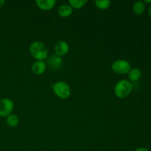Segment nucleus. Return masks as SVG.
Masks as SVG:
<instances>
[{
	"label": "nucleus",
	"instance_id": "2",
	"mask_svg": "<svg viewBox=\"0 0 151 151\" xmlns=\"http://www.w3.org/2000/svg\"><path fill=\"white\" fill-rule=\"evenodd\" d=\"M133 90V84L128 80L118 81L114 86V94L119 98L127 97Z\"/></svg>",
	"mask_w": 151,
	"mask_h": 151
},
{
	"label": "nucleus",
	"instance_id": "1",
	"mask_svg": "<svg viewBox=\"0 0 151 151\" xmlns=\"http://www.w3.org/2000/svg\"><path fill=\"white\" fill-rule=\"evenodd\" d=\"M29 52L36 60H44L48 58V49L41 41H34L29 46Z\"/></svg>",
	"mask_w": 151,
	"mask_h": 151
},
{
	"label": "nucleus",
	"instance_id": "10",
	"mask_svg": "<svg viewBox=\"0 0 151 151\" xmlns=\"http://www.w3.org/2000/svg\"><path fill=\"white\" fill-rule=\"evenodd\" d=\"M58 14L60 16L63 18H67L72 13L73 8L69 4H61L58 7Z\"/></svg>",
	"mask_w": 151,
	"mask_h": 151
},
{
	"label": "nucleus",
	"instance_id": "5",
	"mask_svg": "<svg viewBox=\"0 0 151 151\" xmlns=\"http://www.w3.org/2000/svg\"><path fill=\"white\" fill-rule=\"evenodd\" d=\"M14 109L13 100L9 98H2L0 100V116L7 117L11 114Z\"/></svg>",
	"mask_w": 151,
	"mask_h": 151
},
{
	"label": "nucleus",
	"instance_id": "12",
	"mask_svg": "<svg viewBox=\"0 0 151 151\" xmlns=\"http://www.w3.org/2000/svg\"><path fill=\"white\" fill-rule=\"evenodd\" d=\"M145 10V4L144 1H137L133 5V11L135 14L141 15Z\"/></svg>",
	"mask_w": 151,
	"mask_h": 151
},
{
	"label": "nucleus",
	"instance_id": "11",
	"mask_svg": "<svg viewBox=\"0 0 151 151\" xmlns=\"http://www.w3.org/2000/svg\"><path fill=\"white\" fill-rule=\"evenodd\" d=\"M128 79L130 82H137L142 76L141 70L138 68H133L130 69L128 72Z\"/></svg>",
	"mask_w": 151,
	"mask_h": 151
},
{
	"label": "nucleus",
	"instance_id": "15",
	"mask_svg": "<svg viewBox=\"0 0 151 151\" xmlns=\"http://www.w3.org/2000/svg\"><path fill=\"white\" fill-rule=\"evenodd\" d=\"M95 5L100 10H106L111 5V1L109 0H96Z\"/></svg>",
	"mask_w": 151,
	"mask_h": 151
},
{
	"label": "nucleus",
	"instance_id": "4",
	"mask_svg": "<svg viewBox=\"0 0 151 151\" xmlns=\"http://www.w3.org/2000/svg\"><path fill=\"white\" fill-rule=\"evenodd\" d=\"M111 69L114 73L118 75H125L129 72L131 69V64L128 60L119 59L112 63Z\"/></svg>",
	"mask_w": 151,
	"mask_h": 151
},
{
	"label": "nucleus",
	"instance_id": "9",
	"mask_svg": "<svg viewBox=\"0 0 151 151\" xmlns=\"http://www.w3.org/2000/svg\"><path fill=\"white\" fill-rule=\"evenodd\" d=\"M37 6L42 10H50L55 7V0H36Z\"/></svg>",
	"mask_w": 151,
	"mask_h": 151
},
{
	"label": "nucleus",
	"instance_id": "8",
	"mask_svg": "<svg viewBox=\"0 0 151 151\" xmlns=\"http://www.w3.org/2000/svg\"><path fill=\"white\" fill-rule=\"evenodd\" d=\"M46 68H47V64H46L44 60H36L32 63L31 69H32V72L34 74L40 75L44 73V72L46 71Z\"/></svg>",
	"mask_w": 151,
	"mask_h": 151
},
{
	"label": "nucleus",
	"instance_id": "13",
	"mask_svg": "<svg viewBox=\"0 0 151 151\" xmlns=\"http://www.w3.org/2000/svg\"><path fill=\"white\" fill-rule=\"evenodd\" d=\"M6 122H7L8 126L14 128V127L17 126L18 124H19V117H18L17 115L14 114H11L8 115V116L6 117Z\"/></svg>",
	"mask_w": 151,
	"mask_h": 151
},
{
	"label": "nucleus",
	"instance_id": "3",
	"mask_svg": "<svg viewBox=\"0 0 151 151\" xmlns=\"http://www.w3.org/2000/svg\"><path fill=\"white\" fill-rule=\"evenodd\" d=\"M55 94L60 99H66L70 96L71 88L67 83L64 81H58L52 85Z\"/></svg>",
	"mask_w": 151,
	"mask_h": 151
},
{
	"label": "nucleus",
	"instance_id": "7",
	"mask_svg": "<svg viewBox=\"0 0 151 151\" xmlns=\"http://www.w3.org/2000/svg\"><path fill=\"white\" fill-rule=\"evenodd\" d=\"M69 51V45L66 41H60L55 46V52L57 55L62 56L67 54Z\"/></svg>",
	"mask_w": 151,
	"mask_h": 151
},
{
	"label": "nucleus",
	"instance_id": "14",
	"mask_svg": "<svg viewBox=\"0 0 151 151\" xmlns=\"http://www.w3.org/2000/svg\"><path fill=\"white\" fill-rule=\"evenodd\" d=\"M69 5L72 8L80 9L87 3V0H69Z\"/></svg>",
	"mask_w": 151,
	"mask_h": 151
},
{
	"label": "nucleus",
	"instance_id": "6",
	"mask_svg": "<svg viewBox=\"0 0 151 151\" xmlns=\"http://www.w3.org/2000/svg\"><path fill=\"white\" fill-rule=\"evenodd\" d=\"M47 60L46 64L52 70H58L62 66V64H63V59H62V58L60 56L57 55H52L47 58Z\"/></svg>",
	"mask_w": 151,
	"mask_h": 151
},
{
	"label": "nucleus",
	"instance_id": "16",
	"mask_svg": "<svg viewBox=\"0 0 151 151\" xmlns=\"http://www.w3.org/2000/svg\"><path fill=\"white\" fill-rule=\"evenodd\" d=\"M134 151H150V150H149L148 149L146 148V147H138V148H137Z\"/></svg>",
	"mask_w": 151,
	"mask_h": 151
},
{
	"label": "nucleus",
	"instance_id": "17",
	"mask_svg": "<svg viewBox=\"0 0 151 151\" xmlns=\"http://www.w3.org/2000/svg\"><path fill=\"white\" fill-rule=\"evenodd\" d=\"M5 4V1L4 0H0V7H3V5Z\"/></svg>",
	"mask_w": 151,
	"mask_h": 151
},
{
	"label": "nucleus",
	"instance_id": "19",
	"mask_svg": "<svg viewBox=\"0 0 151 151\" xmlns=\"http://www.w3.org/2000/svg\"><path fill=\"white\" fill-rule=\"evenodd\" d=\"M144 2H146V3H151V0H145V1H144Z\"/></svg>",
	"mask_w": 151,
	"mask_h": 151
},
{
	"label": "nucleus",
	"instance_id": "18",
	"mask_svg": "<svg viewBox=\"0 0 151 151\" xmlns=\"http://www.w3.org/2000/svg\"><path fill=\"white\" fill-rule=\"evenodd\" d=\"M148 13H149V16H150V17L151 18V4H150V7H149V11H148Z\"/></svg>",
	"mask_w": 151,
	"mask_h": 151
}]
</instances>
